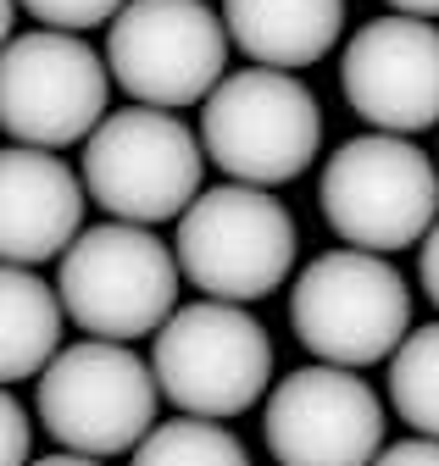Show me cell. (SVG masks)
Instances as JSON below:
<instances>
[{
  "instance_id": "1",
  "label": "cell",
  "mask_w": 439,
  "mask_h": 466,
  "mask_svg": "<svg viewBox=\"0 0 439 466\" xmlns=\"http://www.w3.org/2000/svg\"><path fill=\"white\" fill-rule=\"evenodd\" d=\"M317 206L328 228L356 250H412L439 222V172L412 134H362L322 167Z\"/></svg>"
},
{
  "instance_id": "2",
  "label": "cell",
  "mask_w": 439,
  "mask_h": 466,
  "mask_svg": "<svg viewBox=\"0 0 439 466\" xmlns=\"http://www.w3.org/2000/svg\"><path fill=\"white\" fill-rule=\"evenodd\" d=\"M179 250H168L145 222L84 228L62 256V306L95 339H145L179 311Z\"/></svg>"
},
{
  "instance_id": "3",
  "label": "cell",
  "mask_w": 439,
  "mask_h": 466,
  "mask_svg": "<svg viewBox=\"0 0 439 466\" xmlns=\"http://www.w3.org/2000/svg\"><path fill=\"white\" fill-rule=\"evenodd\" d=\"M206 161V139L168 116V106L139 100L128 111H112L84 139V184L106 217L161 228L195 206Z\"/></svg>"
},
{
  "instance_id": "4",
  "label": "cell",
  "mask_w": 439,
  "mask_h": 466,
  "mask_svg": "<svg viewBox=\"0 0 439 466\" xmlns=\"http://www.w3.org/2000/svg\"><path fill=\"white\" fill-rule=\"evenodd\" d=\"M200 139H206L211 167H223L234 184L279 189L317 161L322 111L295 73L245 67L206 95Z\"/></svg>"
},
{
  "instance_id": "5",
  "label": "cell",
  "mask_w": 439,
  "mask_h": 466,
  "mask_svg": "<svg viewBox=\"0 0 439 466\" xmlns=\"http://www.w3.org/2000/svg\"><path fill=\"white\" fill-rule=\"evenodd\" d=\"M295 339L317 361L334 367H373L395 356L412 333V295L406 278L378 250H328L317 256L290 295Z\"/></svg>"
},
{
  "instance_id": "6",
  "label": "cell",
  "mask_w": 439,
  "mask_h": 466,
  "mask_svg": "<svg viewBox=\"0 0 439 466\" xmlns=\"http://www.w3.org/2000/svg\"><path fill=\"white\" fill-rule=\"evenodd\" d=\"M179 267L211 300H261L295 267V217L261 184L200 189L179 217Z\"/></svg>"
},
{
  "instance_id": "7",
  "label": "cell",
  "mask_w": 439,
  "mask_h": 466,
  "mask_svg": "<svg viewBox=\"0 0 439 466\" xmlns=\"http://www.w3.org/2000/svg\"><path fill=\"white\" fill-rule=\"evenodd\" d=\"M156 378L179 411L229 422L267 394L272 344L267 328L240 300H195L179 306L156 333Z\"/></svg>"
},
{
  "instance_id": "8",
  "label": "cell",
  "mask_w": 439,
  "mask_h": 466,
  "mask_svg": "<svg viewBox=\"0 0 439 466\" xmlns=\"http://www.w3.org/2000/svg\"><path fill=\"white\" fill-rule=\"evenodd\" d=\"M161 378L139 361L123 339H84L67 344L39 372V422L62 450L78 455H123L156 428Z\"/></svg>"
},
{
  "instance_id": "9",
  "label": "cell",
  "mask_w": 439,
  "mask_h": 466,
  "mask_svg": "<svg viewBox=\"0 0 439 466\" xmlns=\"http://www.w3.org/2000/svg\"><path fill=\"white\" fill-rule=\"evenodd\" d=\"M112 62L73 28L12 34L0 50V128L12 145L62 150L106 123Z\"/></svg>"
},
{
  "instance_id": "10",
  "label": "cell",
  "mask_w": 439,
  "mask_h": 466,
  "mask_svg": "<svg viewBox=\"0 0 439 466\" xmlns=\"http://www.w3.org/2000/svg\"><path fill=\"white\" fill-rule=\"evenodd\" d=\"M229 23L206 0H128L106 34V62L117 89L145 106H206L229 78Z\"/></svg>"
},
{
  "instance_id": "11",
  "label": "cell",
  "mask_w": 439,
  "mask_h": 466,
  "mask_svg": "<svg viewBox=\"0 0 439 466\" xmlns=\"http://www.w3.org/2000/svg\"><path fill=\"white\" fill-rule=\"evenodd\" d=\"M261 433L279 466H373L383 444V405L356 367L317 361L267 394Z\"/></svg>"
},
{
  "instance_id": "12",
  "label": "cell",
  "mask_w": 439,
  "mask_h": 466,
  "mask_svg": "<svg viewBox=\"0 0 439 466\" xmlns=\"http://www.w3.org/2000/svg\"><path fill=\"white\" fill-rule=\"evenodd\" d=\"M340 89L367 128H439V28L434 17H373L340 56Z\"/></svg>"
},
{
  "instance_id": "13",
  "label": "cell",
  "mask_w": 439,
  "mask_h": 466,
  "mask_svg": "<svg viewBox=\"0 0 439 466\" xmlns=\"http://www.w3.org/2000/svg\"><path fill=\"white\" fill-rule=\"evenodd\" d=\"M84 195L89 184L45 145H12L0 156V256L12 267H39L67 256L84 233Z\"/></svg>"
},
{
  "instance_id": "14",
  "label": "cell",
  "mask_w": 439,
  "mask_h": 466,
  "mask_svg": "<svg viewBox=\"0 0 439 466\" xmlns=\"http://www.w3.org/2000/svg\"><path fill=\"white\" fill-rule=\"evenodd\" d=\"M223 23L256 67L301 73L334 50L345 0H223Z\"/></svg>"
},
{
  "instance_id": "15",
  "label": "cell",
  "mask_w": 439,
  "mask_h": 466,
  "mask_svg": "<svg viewBox=\"0 0 439 466\" xmlns=\"http://www.w3.org/2000/svg\"><path fill=\"white\" fill-rule=\"evenodd\" d=\"M62 289L50 295L28 267L6 261V278H0V372L6 383L39 378L62 356Z\"/></svg>"
},
{
  "instance_id": "16",
  "label": "cell",
  "mask_w": 439,
  "mask_h": 466,
  "mask_svg": "<svg viewBox=\"0 0 439 466\" xmlns=\"http://www.w3.org/2000/svg\"><path fill=\"white\" fill-rule=\"evenodd\" d=\"M390 405L406 428L439 439V322H423L390 356Z\"/></svg>"
},
{
  "instance_id": "17",
  "label": "cell",
  "mask_w": 439,
  "mask_h": 466,
  "mask_svg": "<svg viewBox=\"0 0 439 466\" xmlns=\"http://www.w3.org/2000/svg\"><path fill=\"white\" fill-rule=\"evenodd\" d=\"M134 466H250L245 444L217 428V417H179V422H156L139 450H134Z\"/></svg>"
},
{
  "instance_id": "18",
  "label": "cell",
  "mask_w": 439,
  "mask_h": 466,
  "mask_svg": "<svg viewBox=\"0 0 439 466\" xmlns=\"http://www.w3.org/2000/svg\"><path fill=\"white\" fill-rule=\"evenodd\" d=\"M23 6L45 28H73V34H84V28H106V23L128 6V0H23Z\"/></svg>"
},
{
  "instance_id": "19",
  "label": "cell",
  "mask_w": 439,
  "mask_h": 466,
  "mask_svg": "<svg viewBox=\"0 0 439 466\" xmlns=\"http://www.w3.org/2000/svg\"><path fill=\"white\" fill-rule=\"evenodd\" d=\"M0 428H6V455H0V466H23V455H28V417H23L17 394L0 400Z\"/></svg>"
},
{
  "instance_id": "20",
  "label": "cell",
  "mask_w": 439,
  "mask_h": 466,
  "mask_svg": "<svg viewBox=\"0 0 439 466\" xmlns=\"http://www.w3.org/2000/svg\"><path fill=\"white\" fill-rule=\"evenodd\" d=\"M373 466H439V439L417 433V439H406V444H390V450H378Z\"/></svg>"
},
{
  "instance_id": "21",
  "label": "cell",
  "mask_w": 439,
  "mask_h": 466,
  "mask_svg": "<svg viewBox=\"0 0 439 466\" xmlns=\"http://www.w3.org/2000/svg\"><path fill=\"white\" fill-rule=\"evenodd\" d=\"M423 295L439 306V222L428 228V239H423Z\"/></svg>"
},
{
  "instance_id": "22",
  "label": "cell",
  "mask_w": 439,
  "mask_h": 466,
  "mask_svg": "<svg viewBox=\"0 0 439 466\" xmlns=\"http://www.w3.org/2000/svg\"><path fill=\"white\" fill-rule=\"evenodd\" d=\"M34 466H100V455H78V450H62V455H45Z\"/></svg>"
},
{
  "instance_id": "23",
  "label": "cell",
  "mask_w": 439,
  "mask_h": 466,
  "mask_svg": "<svg viewBox=\"0 0 439 466\" xmlns=\"http://www.w3.org/2000/svg\"><path fill=\"white\" fill-rule=\"evenodd\" d=\"M395 12H412V17H439V0H390Z\"/></svg>"
}]
</instances>
